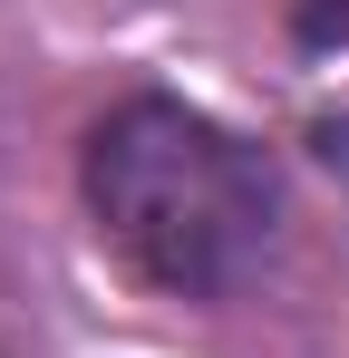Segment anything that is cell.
Listing matches in <instances>:
<instances>
[{
  "label": "cell",
  "instance_id": "cell-1",
  "mask_svg": "<svg viewBox=\"0 0 349 358\" xmlns=\"http://www.w3.org/2000/svg\"><path fill=\"white\" fill-rule=\"evenodd\" d=\"M88 213L97 233L174 300L233 291L282 223V184L262 145H242L184 97H126L88 136Z\"/></svg>",
  "mask_w": 349,
  "mask_h": 358
},
{
  "label": "cell",
  "instance_id": "cell-2",
  "mask_svg": "<svg viewBox=\"0 0 349 358\" xmlns=\"http://www.w3.org/2000/svg\"><path fill=\"white\" fill-rule=\"evenodd\" d=\"M301 49H349V0H291Z\"/></svg>",
  "mask_w": 349,
  "mask_h": 358
}]
</instances>
